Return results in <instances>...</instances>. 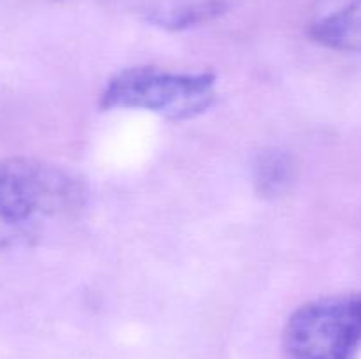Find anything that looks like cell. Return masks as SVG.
<instances>
[{"instance_id": "obj_1", "label": "cell", "mask_w": 361, "mask_h": 359, "mask_svg": "<svg viewBox=\"0 0 361 359\" xmlns=\"http://www.w3.org/2000/svg\"><path fill=\"white\" fill-rule=\"evenodd\" d=\"M87 204L80 176L35 157L0 160V252L32 246Z\"/></svg>"}, {"instance_id": "obj_2", "label": "cell", "mask_w": 361, "mask_h": 359, "mask_svg": "<svg viewBox=\"0 0 361 359\" xmlns=\"http://www.w3.org/2000/svg\"><path fill=\"white\" fill-rule=\"evenodd\" d=\"M212 73H173L161 67H130L106 84L102 109H145L168 120H189L215 104Z\"/></svg>"}, {"instance_id": "obj_3", "label": "cell", "mask_w": 361, "mask_h": 359, "mask_svg": "<svg viewBox=\"0 0 361 359\" xmlns=\"http://www.w3.org/2000/svg\"><path fill=\"white\" fill-rule=\"evenodd\" d=\"M361 345V294L314 299L293 312L282 334L288 359H353Z\"/></svg>"}, {"instance_id": "obj_4", "label": "cell", "mask_w": 361, "mask_h": 359, "mask_svg": "<svg viewBox=\"0 0 361 359\" xmlns=\"http://www.w3.org/2000/svg\"><path fill=\"white\" fill-rule=\"evenodd\" d=\"M231 6L233 0H166L148 7L145 18L168 32H182L217 20Z\"/></svg>"}, {"instance_id": "obj_5", "label": "cell", "mask_w": 361, "mask_h": 359, "mask_svg": "<svg viewBox=\"0 0 361 359\" xmlns=\"http://www.w3.org/2000/svg\"><path fill=\"white\" fill-rule=\"evenodd\" d=\"M310 37L337 51H361V0H351L337 13L316 21Z\"/></svg>"}, {"instance_id": "obj_6", "label": "cell", "mask_w": 361, "mask_h": 359, "mask_svg": "<svg viewBox=\"0 0 361 359\" xmlns=\"http://www.w3.org/2000/svg\"><path fill=\"white\" fill-rule=\"evenodd\" d=\"M295 178V162L286 151L270 148L254 158L252 180L261 197H279L286 192Z\"/></svg>"}]
</instances>
